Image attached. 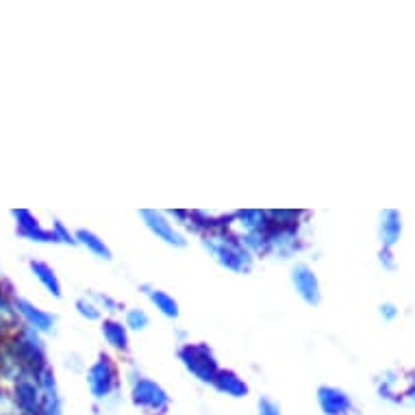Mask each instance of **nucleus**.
<instances>
[{"label": "nucleus", "mask_w": 415, "mask_h": 415, "mask_svg": "<svg viewBox=\"0 0 415 415\" xmlns=\"http://www.w3.org/2000/svg\"><path fill=\"white\" fill-rule=\"evenodd\" d=\"M87 383H90L92 394L98 400H102V398H107L109 394H111V389L116 385V369H114L111 361H109L107 357H100L96 361V365L90 369V374H87Z\"/></svg>", "instance_id": "obj_4"}, {"label": "nucleus", "mask_w": 415, "mask_h": 415, "mask_svg": "<svg viewBox=\"0 0 415 415\" xmlns=\"http://www.w3.org/2000/svg\"><path fill=\"white\" fill-rule=\"evenodd\" d=\"M292 280H294L296 290L300 292V296L304 300H307V302H315L318 300V283H315V276L311 274L309 268H304V266L294 268Z\"/></svg>", "instance_id": "obj_6"}, {"label": "nucleus", "mask_w": 415, "mask_h": 415, "mask_svg": "<svg viewBox=\"0 0 415 415\" xmlns=\"http://www.w3.org/2000/svg\"><path fill=\"white\" fill-rule=\"evenodd\" d=\"M179 357L183 359L185 367L189 369V372L200 379L205 383H213V379L217 376V363L211 355V351L207 346L203 343H189V346H183L179 351Z\"/></svg>", "instance_id": "obj_1"}, {"label": "nucleus", "mask_w": 415, "mask_h": 415, "mask_svg": "<svg viewBox=\"0 0 415 415\" xmlns=\"http://www.w3.org/2000/svg\"><path fill=\"white\" fill-rule=\"evenodd\" d=\"M102 333L107 337V341L116 346V348H126V331L124 326L118 322H104L102 324Z\"/></svg>", "instance_id": "obj_10"}, {"label": "nucleus", "mask_w": 415, "mask_h": 415, "mask_svg": "<svg viewBox=\"0 0 415 415\" xmlns=\"http://www.w3.org/2000/svg\"><path fill=\"white\" fill-rule=\"evenodd\" d=\"M133 402L142 409H148V411H155V413H161L165 411V407L170 404V396L165 394V391L150 379H140L135 381L133 385Z\"/></svg>", "instance_id": "obj_2"}, {"label": "nucleus", "mask_w": 415, "mask_h": 415, "mask_svg": "<svg viewBox=\"0 0 415 415\" xmlns=\"http://www.w3.org/2000/svg\"><path fill=\"white\" fill-rule=\"evenodd\" d=\"M96 298H98V300H100L102 304H109V307H111L114 311H118V304H116V302H114L111 298H107V296H100V294H96Z\"/></svg>", "instance_id": "obj_15"}, {"label": "nucleus", "mask_w": 415, "mask_h": 415, "mask_svg": "<svg viewBox=\"0 0 415 415\" xmlns=\"http://www.w3.org/2000/svg\"><path fill=\"white\" fill-rule=\"evenodd\" d=\"M213 385L220 389L222 394L233 396V398H242L248 394V385L233 372H217V376L213 379Z\"/></svg>", "instance_id": "obj_7"}, {"label": "nucleus", "mask_w": 415, "mask_h": 415, "mask_svg": "<svg viewBox=\"0 0 415 415\" xmlns=\"http://www.w3.org/2000/svg\"><path fill=\"white\" fill-rule=\"evenodd\" d=\"M79 237H81V242L87 246V248H92L96 254H100L102 259H111V252H109V248L104 246V242L100 237H96L94 233H90V231H81L79 233Z\"/></svg>", "instance_id": "obj_11"}, {"label": "nucleus", "mask_w": 415, "mask_h": 415, "mask_svg": "<svg viewBox=\"0 0 415 415\" xmlns=\"http://www.w3.org/2000/svg\"><path fill=\"white\" fill-rule=\"evenodd\" d=\"M320 404L329 415H341L348 409V400L333 389H320Z\"/></svg>", "instance_id": "obj_8"}, {"label": "nucleus", "mask_w": 415, "mask_h": 415, "mask_svg": "<svg viewBox=\"0 0 415 415\" xmlns=\"http://www.w3.org/2000/svg\"><path fill=\"white\" fill-rule=\"evenodd\" d=\"M259 415H280V409L270 398H261L259 400Z\"/></svg>", "instance_id": "obj_13"}, {"label": "nucleus", "mask_w": 415, "mask_h": 415, "mask_svg": "<svg viewBox=\"0 0 415 415\" xmlns=\"http://www.w3.org/2000/svg\"><path fill=\"white\" fill-rule=\"evenodd\" d=\"M148 296H150L152 302L157 304V309H161L163 315H168V318H177V315H179V304H177V300H172L165 292L152 290V292H148Z\"/></svg>", "instance_id": "obj_9"}, {"label": "nucleus", "mask_w": 415, "mask_h": 415, "mask_svg": "<svg viewBox=\"0 0 415 415\" xmlns=\"http://www.w3.org/2000/svg\"><path fill=\"white\" fill-rule=\"evenodd\" d=\"M205 244L217 257V261L224 264L226 268L237 270V272H246L250 268V257L244 250V246H239L235 242H217V239H209Z\"/></svg>", "instance_id": "obj_3"}, {"label": "nucleus", "mask_w": 415, "mask_h": 415, "mask_svg": "<svg viewBox=\"0 0 415 415\" xmlns=\"http://www.w3.org/2000/svg\"><path fill=\"white\" fill-rule=\"evenodd\" d=\"M126 324L130 326V329H144V326L148 324V315L142 311V309H133V311H128V318H126Z\"/></svg>", "instance_id": "obj_12"}, {"label": "nucleus", "mask_w": 415, "mask_h": 415, "mask_svg": "<svg viewBox=\"0 0 415 415\" xmlns=\"http://www.w3.org/2000/svg\"><path fill=\"white\" fill-rule=\"evenodd\" d=\"M79 311H81L83 315H87L90 320H98V315H100L94 304H92V302H85V300H79Z\"/></svg>", "instance_id": "obj_14"}, {"label": "nucleus", "mask_w": 415, "mask_h": 415, "mask_svg": "<svg viewBox=\"0 0 415 415\" xmlns=\"http://www.w3.org/2000/svg\"><path fill=\"white\" fill-rule=\"evenodd\" d=\"M142 217L146 220V224L152 229V233H155L157 237H161L163 242L174 244V246H183L185 244V239L170 226V222L165 220L161 213H157V211H142Z\"/></svg>", "instance_id": "obj_5"}]
</instances>
